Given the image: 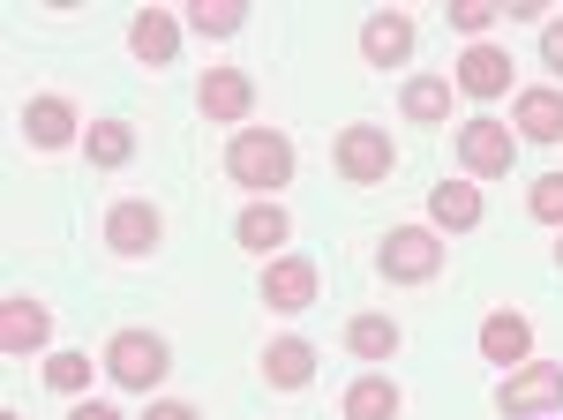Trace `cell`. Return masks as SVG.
<instances>
[{"label": "cell", "instance_id": "obj_1", "mask_svg": "<svg viewBox=\"0 0 563 420\" xmlns=\"http://www.w3.org/2000/svg\"><path fill=\"white\" fill-rule=\"evenodd\" d=\"M225 173H233V188H256V203H271V188L294 180V143L278 128H233Z\"/></svg>", "mask_w": 563, "mask_h": 420}, {"label": "cell", "instance_id": "obj_2", "mask_svg": "<svg viewBox=\"0 0 563 420\" xmlns=\"http://www.w3.org/2000/svg\"><path fill=\"white\" fill-rule=\"evenodd\" d=\"M443 233L435 225H390L384 248H376V263H384L390 286H429V278H443Z\"/></svg>", "mask_w": 563, "mask_h": 420}, {"label": "cell", "instance_id": "obj_3", "mask_svg": "<svg viewBox=\"0 0 563 420\" xmlns=\"http://www.w3.org/2000/svg\"><path fill=\"white\" fill-rule=\"evenodd\" d=\"M106 376L121 383V390H158V383L174 376V353H166L158 331H113V345H106Z\"/></svg>", "mask_w": 563, "mask_h": 420}, {"label": "cell", "instance_id": "obj_4", "mask_svg": "<svg viewBox=\"0 0 563 420\" xmlns=\"http://www.w3.org/2000/svg\"><path fill=\"white\" fill-rule=\"evenodd\" d=\"M331 158H339V173H346L353 188H384L390 166H398V143H390L376 121H346L339 143H331Z\"/></svg>", "mask_w": 563, "mask_h": 420}, {"label": "cell", "instance_id": "obj_5", "mask_svg": "<svg viewBox=\"0 0 563 420\" xmlns=\"http://www.w3.org/2000/svg\"><path fill=\"white\" fill-rule=\"evenodd\" d=\"M496 413H504V420L563 413V368H556V361H526V368H511L504 390H496Z\"/></svg>", "mask_w": 563, "mask_h": 420}, {"label": "cell", "instance_id": "obj_6", "mask_svg": "<svg viewBox=\"0 0 563 420\" xmlns=\"http://www.w3.org/2000/svg\"><path fill=\"white\" fill-rule=\"evenodd\" d=\"M459 166H466V180H504V173L519 166V135L481 113V121L459 128Z\"/></svg>", "mask_w": 563, "mask_h": 420}, {"label": "cell", "instance_id": "obj_7", "mask_svg": "<svg viewBox=\"0 0 563 420\" xmlns=\"http://www.w3.org/2000/svg\"><path fill=\"white\" fill-rule=\"evenodd\" d=\"M166 241V218H158V203H143V196H121V203L106 210V248L129 255V263H143V255Z\"/></svg>", "mask_w": 563, "mask_h": 420}, {"label": "cell", "instance_id": "obj_8", "mask_svg": "<svg viewBox=\"0 0 563 420\" xmlns=\"http://www.w3.org/2000/svg\"><path fill=\"white\" fill-rule=\"evenodd\" d=\"M316 294H323V278H316L308 255H271L263 263V308L271 316H301V308H316Z\"/></svg>", "mask_w": 563, "mask_h": 420}, {"label": "cell", "instance_id": "obj_9", "mask_svg": "<svg viewBox=\"0 0 563 420\" xmlns=\"http://www.w3.org/2000/svg\"><path fill=\"white\" fill-rule=\"evenodd\" d=\"M361 60H368V68H406V60H413V15H406V8H376V15L361 23Z\"/></svg>", "mask_w": 563, "mask_h": 420}, {"label": "cell", "instance_id": "obj_10", "mask_svg": "<svg viewBox=\"0 0 563 420\" xmlns=\"http://www.w3.org/2000/svg\"><path fill=\"white\" fill-rule=\"evenodd\" d=\"M249 106H256V84H249V68H203V84H196V113L203 121H249Z\"/></svg>", "mask_w": 563, "mask_h": 420}, {"label": "cell", "instance_id": "obj_11", "mask_svg": "<svg viewBox=\"0 0 563 420\" xmlns=\"http://www.w3.org/2000/svg\"><path fill=\"white\" fill-rule=\"evenodd\" d=\"M45 338H53V308L31 294H8L0 300V353L8 361H23V353H38Z\"/></svg>", "mask_w": 563, "mask_h": 420}, {"label": "cell", "instance_id": "obj_12", "mask_svg": "<svg viewBox=\"0 0 563 420\" xmlns=\"http://www.w3.org/2000/svg\"><path fill=\"white\" fill-rule=\"evenodd\" d=\"M481 361H488V368H526V361H533V323H526L519 308H496V316L481 323Z\"/></svg>", "mask_w": 563, "mask_h": 420}, {"label": "cell", "instance_id": "obj_13", "mask_svg": "<svg viewBox=\"0 0 563 420\" xmlns=\"http://www.w3.org/2000/svg\"><path fill=\"white\" fill-rule=\"evenodd\" d=\"M23 135H31V151H68V143L90 135V128L76 121V106H68V98H53V90H45V98L23 106Z\"/></svg>", "mask_w": 563, "mask_h": 420}, {"label": "cell", "instance_id": "obj_14", "mask_svg": "<svg viewBox=\"0 0 563 420\" xmlns=\"http://www.w3.org/2000/svg\"><path fill=\"white\" fill-rule=\"evenodd\" d=\"M451 84L466 90V98H504V90H511V53H504V45H466V53H459V76H451Z\"/></svg>", "mask_w": 563, "mask_h": 420}, {"label": "cell", "instance_id": "obj_15", "mask_svg": "<svg viewBox=\"0 0 563 420\" xmlns=\"http://www.w3.org/2000/svg\"><path fill=\"white\" fill-rule=\"evenodd\" d=\"M511 135H526V143H563V90L556 84L519 90V106H511Z\"/></svg>", "mask_w": 563, "mask_h": 420}, {"label": "cell", "instance_id": "obj_16", "mask_svg": "<svg viewBox=\"0 0 563 420\" xmlns=\"http://www.w3.org/2000/svg\"><path fill=\"white\" fill-rule=\"evenodd\" d=\"M481 210H488V203H481L474 180H435V188H429V225H435V233H474Z\"/></svg>", "mask_w": 563, "mask_h": 420}, {"label": "cell", "instance_id": "obj_17", "mask_svg": "<svg viewBox=\"0 0 563 420\" xmlns=\"http://www.w3.org/2000/svg\"><path fill=\"white\" fill-rule=\"evenodd\" d=\"M129 53L143 60V68H174V53H180V23L166 15V8H143L129 23Z\"/></svg>", "mask_w": 563, "mask_h": 420}, {"label": "cell", "instance_id": "obj_18", "mask_svg": "<svg viewBox=\"0 0 563 420\" xmlns=\"http://www.w3.org/2000/svg\"><path fill=\"white\" fill-rule=\"evenodd\" d=\"M308 376H316V345L308 338H271L263 345V383L271 390H301Z\"/></svg>", "mask_w": 563, "mask_h": 420}, {"label": "cell", "instance_id": "obj_19", "mask_svg": "<svg viewBox=\"0 0 563 420\" xmlns=\"http://www.w3.org/2000/svg\"><path fill=\"white\" fill-rule=\"evenodd\" d=\"M286 233H294V218H286L278 203H249L241 218H233V241H241L249 255H278V248H286Z\"/></svg>", "mask_w": 563, "mask_h": 420}, {"label": "cell", "instance_id": "obj_20", "mask_svg": "<svg viewBox=\"0 0 563 420\" xmlns=\"http://www.w3.org/2000/svg\"><path fill=\"white\" fill-rule=\"evenodd\" d=\"M398 106H406V121L443 128V121H451V106H459V84H451V76H413V84L398 90Z\"/></svg>", "mask_w": 563, "mask_h": 420}, {"label": "cell", "instance_id": "obj_21", "mask_svg": "<svg viewBox=\"0 0 563 420\" xmlns=\"http://www.w3.org/2000/svg\"><path fill=\"white\" fill-rule=\"evenodd\" d=\"M346 420H398V383L384 368H368V376L346 383Z\"/></svg>", "mask_w": 563, "mask_h": 420}, {"label": "cell", "instance_id": "obj_22", "mask_svg": "<svg viewBox=\"0 0 563 420\" xmlns=\"http://www.w3.org/2000/svg\"><path fill=\"white\" fill-rule=\"evenodd\" d=\"M346 353L368 361V368H384L390 353H398V323H390V316H353L346 323Z\"/></svg>", "mask_w": 563, "mask_h": 420}, {"label": "cell", "instance_id": "obj_23", "mask_svg": "<svg viewBox=\"0 0 563 420\" xmlns=\"http://www.w3.org/2000/svg\"><path fill=\"white\" fill-rule=\"evenodd\" d=\"M249 23V0H188V31L196 38H233Z\"/></svg>", "mask_w": 563, "mask_h": 420}, {"label": "cell", "instance_id": "obj_24", "mask_svg": "<svg viewBox=\"0 0 563 420\" xmlns=\"http://www.w3.org/2000/svg\"><path fill=\"white\" fill-rule=\"evenodd\" d=\"M84 151H90V166H129L135 158V128L129 121H90V135H84Z\"/></svg>", "mask_w": 563, "mask_h": 420}, {"label": "cell", "instance_id": "obj_25", "mask_svg": "<svg viewBox=\"0 0 563 420\" xmlns=\"http://www.w3.org/2000/svg\"><path fill=\"white\" fill-rule=\"evenodd\" d=\"M98 368H106V361H90V353H53V361H45V390H60V398H84Z\"/></svg>", "mask_w": 563, "mask_h": 420}, {"label": "cell", "instance_id": "obj_26", "mask_svg": "<svg viewBox=\"0 0 563 420\" xmlns=\"http://www.w3.org/2000/svg\"><path fill=\"white\" fill-rule=\"evenodd\" d=\"M526 210H533L541 225H563V173H541L533 196H526Z\"/></svg>", "mask_w": 563, "mask_h": 420}, {"label": "cell", "instance_id": "obj_27", "mask_svg": "<svg viewBox=\"0 0 563 420\" xmlns=\"http://www.w3.org/2000/svg\"><path fill=\"white\" fill-rule=\"evenodd\" d=\"M451 23L466 31V45L488 38V23H496V0H451Z\"/></svg>", "mask_w": 563, "mask_h": 420}, {"label": "cell", "instance_id": "obj_28", "mask_svg": "<svg viewBox=\"0 0 563 420\" xmlns=\"http://www.w3.org/2000/svg\"><path fill=\"white\" fill-rule=\"evenodd\" d=\"M541 60L556 68V84H563V15H556V23H541Z\"/></svg>", "mask_w": 563, "mask_h": 420}, {"label": "cell", "instance_id": "obj_29", "mask_svg": "<svg viewBox=\"0 0 563 420\" xmlns=\"http://www.w3.org/2000/svg\"><path fill=\"white\" fill-rule=\"evenodd\" d=\"M143 420H203L196 406H180V398H158V406H143Z\"/></svg>", "mask_w": 563, "mask_h": 420}, {"label": "cell", "instance_id": "obj_30", "mask_svg": "<svg viewBox=\"0 0 563 420\" xmlns=\"http://www.w3.org/2000/svg\"><path fill=\"white\" fill-rule=\"evenodd\" d=\"M68 420H129V413H113V406H90V398H84V406H76Z\"/></svg>", "mask_w": 563, "mask_h": 420}, {"label": "cell", "instance_id": "obj_31", "mask_svg": "<svg viewBox=\"0 0 563 420\" xmlns=\"http://www.w3.org/2000/svg\"><path fill=\"white\" fill-rule=\"evenodd\" d=\"M0 420H23V413H0Z\"/></svg>", "mask_w": 563, "mask_h": 420}, {"label": "cell", "instance_id": "obj_32", "mask_svg": "<svg viewBox=\"0 0 563 420\" xmlns=\"http://www.w3.org/2000/svg\"><path fill=\"white\" fill-rule=\"evenodd\" d=\"M556 263H563V241H556Z\"/></svg>", "mask_w": 563, "mask_h": 420}]
</instances>
